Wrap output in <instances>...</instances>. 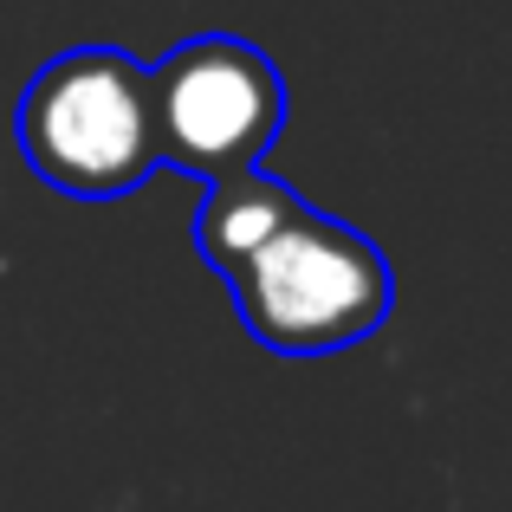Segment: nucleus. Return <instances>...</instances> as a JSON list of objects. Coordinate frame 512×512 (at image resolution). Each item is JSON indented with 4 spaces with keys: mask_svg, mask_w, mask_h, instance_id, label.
Masks as SVG:
<instances>
[{
    "mask_svg": "<svg viewBox=\"0 0 512 512\" xmlns=\"http://www.w3.org/2000/svg\"><path fill=\"white\" fill-rule=\"evenodd\" d=\"M227 292L240 325L273 357H338L383 331L396 273L363 227L305 201L227 273Z\"/></svg>",
    "mask_w": 512,
    "mask_h": 512,
    "instance_id": "f257e3e1",
    "label": "nucleus"
},
{
    "mask_svg": "<svg viewBox=\"0 0 512 512\" xmlns=\"http://www.w3.org/2000/svg\"><path fill=\"white\" fill-rule=\"evenodd\" d=\"M20 163L72 201H124L163 169L150 65L117 46H78L39 65L13 111Z\"/></svg>",
    "mask_w": 512,
    "mask_h": 512,
    "instance_id": "f03ea898",
    "label": "nucleus"
},
{
    "mask_svg": "<svg viewBox=\"0 0 512 512\" xmlns=\"http://www.w3.org/2000/svg\"><path fill=\"white\" fill-rule=\"evenodd\" d=\"M156 156L195 182L260 169V156L286 130V78L253 39L201 33L182 39L163 65H150Z\"/></svg>",
    "mask_w": 512,
    "mask_h": 512,
    "instance_id": "7ed1b4c3",
    "label": "nucleus"
},
{
    "mask_svg": "<svg viewBox=\"0 0 512 512\" xmlns=\"http://www.w3.org/2000/svg\"><path fill=\"white\" fill-rule=\"evenodd\" d=\"M299 208H305V201L292 195L286 182H273L266 169H240V175L208 182V195L195 201V221H188V234H195L201 260H208L214 273L227 279L266 234H273L279 221H286V214H299Z\"/></svg>",
    "mask_w": 512,
    "mask_h": 512,
    "instance_id": "20e7f679",
    "label": "nucleus"
}]
</instances>
